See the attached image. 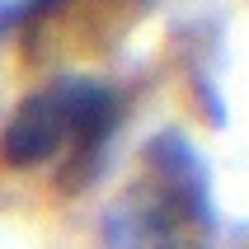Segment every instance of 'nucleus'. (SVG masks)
<instances>
[{"mask_svg":"<svg viewBox=\"0 0 249 249\" xmlns=\"http://www.w3.org/2000/svg\"><path fill=\"white\" fill-rule=\"evenodd\" d=\"M216 235L212 169L179 127L141 146V169L99 216V249H207Z\"/></svg>","mask_w":249,"mask_h":249,"instance_id":"1","label":"nucleus"},{"mask_svg":"<svg viewBox=\"0 0 249 249\" xmlns=\"http://www.w3.org/2000/svg\"><path fill=\"white\" fill-rule=\"evenodd\" d=\"M123 123L118 89L89 75H56L19 99L0 132V160L10 169H61V193H80L104 174L108 146Z\"/></svg>","mask_w":249,"mask_h":249,"instance_id":"2","label":"nucleus"}]
</instances>
